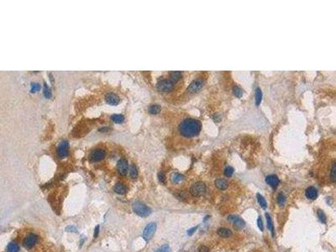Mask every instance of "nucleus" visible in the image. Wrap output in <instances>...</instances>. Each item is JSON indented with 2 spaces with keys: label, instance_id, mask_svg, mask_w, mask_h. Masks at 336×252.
Segmentation results:
<instances>
[{
  "label": "nucleus",
  "instance_id": "obj_1",
  "mask_svg": "<svg viewBox=\"0 0 336 252\" xmlns=\"http://www.w3.org/2000/svg\"><path fill=\"white\" fill-rule=\"evenodd\" d=\"M202 129V124L199 120L194 119H185L180 123L178 130L184 137H193L197 135Z\"/></svg>",
  "mask_w": 336,
  "mask_h": 252
},
{
  "label": "nucleus",
  "instance_id": "obj_2",
  "mask_svg": "<svg viewBox=\"0 0 336 252\" xmlns=\"http://www.w3.org/2000/svg\"><path fill=\"white\" fill-rule=\"evenodd\" d=\"M133 210L137 215H139L140 217H147L151 213V209L148 206L145 205L140 202H135L133 204Z\"/></svg>",
  "mask_w": 336,
  "mask_h": 252
},
{
  "label": "nucleus",
  "instance_id": "obj_3",
  "mask_svg": "<svg viewBox=\"0 0 336 252\" xmlns=\"http://www.w3.org/2000/svg\"><path fill=\"white\" fill-rule=\"evenodd\" d=\"M206 191V185L202 182H197L190 187V193L193 197L202 196Z\"/></svg>",
  "mask_w": 336,
  "mask_h": 252
},
{
  "label": "nucleus",
  "instance_id": "obj_4",
  "mask_svg": "<svg viewBox=\"0 0 336 252\" xmlns=\"http://www.w3.org/2000/svg\"><path fill=\"white\" fill-rule=\"evenodd\" d=\"M156 229V224L155 223H150L145 228L143 231V238L145 240L148 241L153 237L155 232Z\"/></svg>",
  "mask_w": 336,
  "mask_h": 252
},
{
  "label": "nucleus",
  "instance_id": "obj_5",
  "mask_svg": "<svg viewBox=\"0 0 336 252\" xmlns=\"http://www.w3.org/2000/svg\"><path fill=\"white\" fill-rule=\"evenodd\" d=\"M156 87L157 89L161 92H169L173 88L174 83L170 79H162L158 82Z\"/></svg>",
  "mask_w": 336,
  "mask_h": 252
},
{
  "label": "nucleus",
  "instance_id": "obj_6",
  "mask_svg": "<svg viewBox=\"0 0 336 252\" xmlns=\"http://www.w3.org/2000/svg\"><path fill=\"white\" fill-rule=\"evenodd\" d=\"M228 220L233 224L234 227L236 229H241L245 228V221L241 218H239V216H236V215H229L228 217Z\"/></svg>",
  "mask_w": 336,
  "mask_h": 252
},
{
  "label": "nucleus",
  "instance_id": "obj_7",
  "mask_svg": "<svg viewBox=\"0 0 336 252\" xmlns=\"http://www.w3.org/2000/svg\"><path fill=\"white\" fill-rule=\"evenodd\" d=\"M203 83L201 79H196L194 81H193L191 84L187 87V91L190 93H197L202 87H203Z\"/></svg>",
  "mask_w": 336,
  "mask_h": 252
},
{
  "label": "nucleus",
  "instance_id": "obj_8",
  "mask_svg": "<svg viewBox=\"0 0 336 252\" xmlns=\"http://www.w3.org/2000/svg\"><path fill=\"white\" fill-rule=\"evenodd\" d=\"M68 154V143L67 140H62L57 148V155L61 158L66 157Z\"/></svg>",
  "mask_w": 336,
  "mask_h": 252
},
{
  "label": "nucleus",
  "instance_id": "obj_9",
  "mask_svg": "<svg viewBox=\"0 0 336 252\" xmlns=\"http://www.w3.org/2000/svg\"><path fill=\"white\" fill-rule=\"evenodd\" d=\"M104 156H105V151L103 149H96L91 152L89 157L93 161H99L103 160Z\"/></svg>",
  "mask_w": 336,
  "mask_h": 252
},
{
  "label": "nucleus",
  "instance_id": "obj_10",
  "mask_svg": "<svg viewBox=\"0 0 336 252\" xmlns=\"http://www.w3.org/2000/svg\"><path fill=\"white\" fill-rule=\"evenodd\" d=\"M128 168H129V166H128L127 160L125 159V158H121L118 161V166H117V169H118L119 173L120 175H122V176H125V175L127 174Z\"/></svg>",
  "mask_w": 336,
  "mask_h": 252
},
{
  "label": "nucleus",
  "instance_id": "obj_11",
  "mask_svg": "<svg viewBox=\"0 0 336 252\" xmlns=\"http://www.w3.org/2000/svg\"><path fill=\"white\" fill-rule=\"evenodd\" d=\"M37 240H38L37 235H35L34 234H29V235L26 236V238L25 239V240H24V245L26 248L30 249L36 244Z\"/></svg>",
  "mask_w": 336,
  "mask_h": 252
},
{
  "label": "nucleus",
  "instance_id": "obj_12",
  "mask_svg": "<svg viewBox=\"0 0 336 252\" xmlns=\"http://www.w3.org/2000/svg\"><path fill=\"white\" fill-rule=\"evenodd\" d=\"M105 100L109 104L113 105V106L118 105L119 103V98L118 97V95H116L115 93H108L105 96Z\"/></svg>",
  "mask_w": 336,
  "mask_h": 252
},
{
  "label": "nucleus",
  "instance_id": "obj_13",
  "mask_svg": "<svg viewBox=\"0 0 336 252\" xmlns=\"http://www.w3.org/2000/svg\"><path fill=\"white\" fill-rule=\"evenodd\" d=\"M266 182L268 185H270L271 187L276 188L278 184H279V178L276 176V175H269L267 176L266 178Z\"/></svg>",
  "mask_w": 336,
  "mask_h": 252
},
{
  "label": "nucleus",
  "instance_id": "obj_14",
  "mask_svg": "<svg viewBox=\"0 0 336 252\" xmlns=\"http://www.w3.org/2000/svg\"><path fill=\"white\" fill-rule=\"evenodd\" d=\"M305 195H306L307 198H308V199L314 200L318 197V191H317V189L314 187H308L306 189Z\"/></svg>",
  "mask_w": 336,
  "mask_h": 252
},
{
  "label": "nucleus",
  "instance_id": "obj_15",
  "mask_svg": "<svg viewBox=\"0 0 336 252\" xmlns=\"http://www.w3.org/2000/svg\"><path fill=\"white\" fill-rule=\"evenodd\" d=\"M214 184H215L216 187L219 188V190H225L228 187V186H229L228 181L224 179V178H219V179L215 180Z\"/></svg>",
  "mask_w": 336,
  "mask_h": 252
},
{
  "label": "nucleus",
  "instance_id": "obj_16",
  "mask_svg": "<svg viewBox=\"0 0 336 252\" xmlns=\"http://www.w3.org/2000/svg\"><path fill=\"white\" fill-rule=\"evenodd\" d=\"M217 233H218V235L220 237H224V238H229V237H230L232 235L231 230L227 229V228H224V227H221V228L218 229Z\"/></svg>",
  "mask_w": 336,
  "mask_h": 252
},
{
  "label": "nucleus",
  "instance_id": "obj_17",
  "mask_svg": "<svg viewBox=\"0 0 336 252\" xmlns=\"http://www.w3.org/2000/svg\"><path fill=\"white\" fill-rule=\"evenodd\" d=\"M182 78V72L181 71H172L170 73V80L175 84L177 83Z\"/></svg>",
  "mask_w": 336,
  "mask_h": 252
},
{
  "label": "nucleus",
  "instance_id": "obj_18",
  "mask_svg": "<svg viewBox=\"0 0 336 252\" xmlns=\"http://www.w3.org/2000/svg\"><path fill=\"white\" fill-rule=\"evenodd\" d=\"M266 222H267V228H268V229L271 231V235H272V236H274L275 233H274V225H273L272 219H271V216H270L268 213H266Z\"/></svg>",
  "mask_w": 336,
  "mask_h": 252
},
{
  "label": "nucleus",
  "instance_id": "obj_19",
  "mask_svg": "<svg viewBox=\"0 0 336 252\" xmlns=\"http://www.w3.org/2000/svg\"><path fill=\"white\" fill-rule=\"evenodd\" d=\"M255 104H256L257 106H259L260 103H261V100H262V93H261V90L259 87H257V88L255 89Z\"/></svg>",
  "mask_w": 336,
  "mask_h": 252
},
{
  "label": "nucleus",
  "instance_id": "obj_20",
  "mask_svg": "<svg viewBox=\"0 0 336 252\" xmlns=\"http://www.w3.org/2000/svg\"><path fill=\"white\" fill-rule=\"evenodd\" d=\"M114 191L119 194H124L125 193V187L121 183H117L114 186Z\"/></svg>",
  "mask_w": 336,
  "mask_h": 252
},
{
  "label": "nucleus",
  "instance_id": "obj_21",
  "mask_svg": "<svg viewBox=\"0 0 336 252\" xmlns=\"http://www.w3.org/2000/svg\"><path fill=\"white\" fill-rule=\"evenodd\" d=\"M19 251V245L15 242H10L8 245L7 252H18Z\"/></svg>",
  "mask_w": 336,
  "mask_h": 252
},
{
  "label": "nucleus",
  "instance_id": "obj_22",
  "mask_svg": "<svg viewBox=\"0 0 336 252\" xmlns=\"http://www.w3.org/2000/svg\"><path fill=\"white\" fill-rule=\"evenodd\" d=\"M171 181L173 183H179L180 182H182L183 180V176L182 174L179 173H173L171 175Z\"/></svg>",
  "mask_w": 336,
  "mask_h": 252
},
{
  "label": "nucleus",
  "instance_id": "obj_23",
  "mask_svg": "<svg viewBox=\"0 0 336 252\" xmlns=\"http://www.w3.org/2000/svg\"><path fill=\"white\" fill-rule=\"evenodd\" d=\"M256 197H257V201H258L259 204L261 205V207L262 209H266L267 203H266V201L265 200V198L261 196L260 193H257V194H256Z\"/></svg>",
  "mask_w": 336,
  "mask_h": 252
},
{
  "label": "nucleus",
  "instance_id": "obj_24",
  "mask_svg": "<svg viewBox=\"0 0 336 252\" xmlns=\"http://www.w3.org/2000/svg\"><path fill=\"white\" fill-rule=\"evenodd\" d=\"M148 111H149L150 113H151V114H156V113H158L161 111V106H160V105H157V104H153V105H151V106L149 107Z\"/></svg>",
  "mask_w": 336,
  "mask_h": 252
},
{
  "label": "nucleus",
  "instance_id": "obj_25",
  "mask_svg": "<svg viewBox=\"0 0 336 252\" xmlns=\"http://www.w3.org/2000/svg\"><path fill=\"white\" fill-rule=\"evenodd\" d=\"M233 93H234V95L235 96V97H237V98H241L242 96H243V90L239 87H238V86H235L234 87H233Z\"/></svg>",
  "mask_w": 336,
  "mask_h": 252
},
{
  "label": "nucleus",
  "instance_id": "obj_26",
  "mask_svg": "<svg viewBox=\"0 0 336 252\" xmlns=\"http://www.w3.org/2000/svg\"><path fill=\"white\" fill-rule=\"evenodd\" d=\"M111 119H112V120L113 122L118 123V124L122 123L124 121V119H125L124 116L121 115V114H113V115L111 116Z\"/></svg>",
  "mask_w": 336,
  "mask_h": 252
},
{
  "label": "nucleus",
  "instance_id": "obj_27",
  "mask_svg": "<svg viewBox=\"0 0 336 252\" xmlns=\"http://www.w3.org/2000/svg\"><path fill=\"white\" fill-rule=\"evenodd\" d=\"M330 178L331 181L333 182H335L336 181V167H335V161L333 162L332 164V168H331V172H330Z\"/></svg>",
  "mask_w": 336,
  "mask_h": 252
},
{
  "label": "nucleus",
  "instance_id": "obj_28",
  "mask_svg": "<svg viewBox=\"0 0 336 252\" xmlns=\"http://www.w3.org/2000/svg\"><path fill=\"white\" fill-rule=\"evenodd\" d=\"M130 177L133 178V179H136L137 178V177H138V170H137V168H136V167H135V165H133L132 167H131V168H130Z\"/></svg>",
  "mask_w": 336,
  "mask_h": 252
},
{
  "label": "nucleus",
  "instance_id": "obj_29",
  "mask_svg": "<svg viewBox=\"0 0 336 252\" xmlns=\"http://www.w3.org/2000/svg\"><path fill=\"white\" fill-rule=\"evenodd\" d=\"M44 95L45 97L47 98H50L51 97V89L48 87V86L46 85V83L44 84Z\"/></svg>",
  "mask_w": 336,
  "mask_h": 252
},
{
  "label": "nucleus",
  "instance_id": "obj_30",
  "mask_svg": "<svg viewBox=\"0 0 336 252\" xmlns=\"http://www.w3.org/2000/svg\"><path fill=\"white\" fill-rule=\"evenodd\" d=\"M233 173H234V168L233 167H227L224 169V174L227 177H231V176L233 175Z\"/></svg>",
  "mask_w": 336,
  "mask_h": 252
},
{
  "label": "nucleus",
  "instance_id": "obj_31",
  "mask_svg": "<svg viewBox=\"0 0 336 252\" xmlns=\"http://www.w3.org/2000/svg\"><path fill=\"white\" fill-rule=\"evenodd\" d=\"M317 214H318V217H319V220H320L322 223L325 224V223H326V216H325L324 213L323 212L322 210H318Z\"/></svg>",
  "mask_w": 336,
  "mask_h": 252
},
{
  "label": "nucleus",
  "instance_id": "obj_32",
  "mask_svg": "<svg viewBox=\"0 0 336 252\" xmlns=\"http://www.w3.org/2000/svg\"><path fill=\"white\" fill-rule=\"evenodd\" d=\"M285 202H286V197L284 196V194H282V193H279L278 196H277V203L280 206H283Z\"/></svg>",
  "mask_w": 336,
  "mask_h": 252
},
{
  "label": "nucleus",
  "instance_id": "obj_33",
  "mask_svg": "<svg viewBox=\"0 0 336 252\" xmlns=\"http://www.w3.org/2000/svg\"><path fill=\"white\" fill-rule=\"evenodd\" d=\"M30 87H31V92H33V93H35L36 91H39L41 89V85L39 83H31Z\"/></svg>",
  "mask_w": 336,
  "mask_h": 252
},
{
  "label": "nucleus",
  "instance_id": "obj_34",
  "mask_svg": "<svg viewBox=\"0 0 336 252\" xmlns=\"http://www.w3.org/2000/svg\"><path fill=\"white\" fill-rule=\"evenodd\" d=\"M156 252H170V247L167 245H164L162 246H161Z\"/></svg>",
  "mask_w": 336,
  "mask_h": 252
},
{
  "label": "nucleus",
  "instance_id": "obj_35",
  "mask_svg": "<svg viewBox=\"0 0 336 252\" xmlns=\"http://www.w3.org/2000/svg\"><path fill=\"white\" fill-rule=\"evenodd\" d=\"M158 179H159V181H160L161 183H162V184L166 183V177H165V175L162 172H159L158 173Z\"/></svg>",
  "mask_w": 336,
  "mask_h": 252
},
{
  "label": "nucleus",
  "instance_id": "obj_36",
  "mask_svg": "<svg viewBox=\"0 0 336 252\" xmlns=\"http://www.w3.org/2000/svg\"><path fill=\"white\" fill-rule=\"evenodd\" d=\"M257 225H258V227H259V229H260V230H261V231H263V230H264L263 222H262V219H261V217H259V218H258V219H257Z\"/></svg>",
  "mask_w": 336,
  "mask_h": 252
},
{
  "label": "nucleus",
  "instance_id": "obj_37",
  "mask_svg": "<svg viewBox=\"0 0 336 252\" xmlns=\"http://www.w3.org/2000/svg\"><path fill=\"white\" fill-rule=\"evenodd\" d=\"M177 197L178 199H180V200H185V199L187 198L186 193H185L184 192H182V191H180V192L177 194Z\"/></svg>",
  "mask_w": 336,
  "mask_h": 252
},
{
  "label": "nucleus",
  "instance_id": "obj_38",
  "mask_svg": "<svg viewBox=\"0 0 336 252\" xmlns=\"http://www.w3.org/2000/svg\"><path fill=\"white\" fill-rule=\"evenodd\" d=\"M221 119H222V117H221V115H220L219 113H215V114H213V119L215 122H219V121H220V120H221Z\"/></svg>",
  "mask_w": 336,
  "mask_h": 252
},
{
  "label": "nucleus",
  "instance_id": "obj_39",
  "mask_svg": "<svg viewBox=\"0 0 336 252\" xmlns=\"http://www.w3.org/2000/svg\"><path fill=\"white\" fill-rule=\"evenodd\" d=\"M199 252H209V249L205 245H201L199 247Z\"/></svg>",
  "mask_w": 336,
  "mask_h": 252
},
{
  "label": "nucleus",
  "instance_id": "obj_40",
  "mask_svg": "<svg viewBox=\"0 0 336 252\" xmlns=\"http://www.w3.org/2000/svg\"><path fill=\"white\" fill-rule=\"evenodd\" d=\"M197 228H198V226H196V227H193V228L190 229L187 231V235H192L196 231L197 229Z\"/></svg>",
  "mask_w": 336,
  "mask_h": 252
},
{
  "label": "nucleus",
  "instance_id": "obj_41",
  "mask_svg": "<svg viewBox=\"0 0 336 252\" xmlns=\"http://www.w3.org/2000/svg\"><path fill=\"white\" fill-rule=\"evenodd\" d=\"M66 230L67 231H68V232H71V231H73V232H77V229L74 227V226H72V225H70V226H68L67 229H66Z\"/></svg>",
  "mask_w": 336,
  "mask_h": 252
},
{
  "label": "nucleus",
  "instance_id": "obj_42",
  "mask_svg": "<svg viewBox=\"0 0 336 252\" xmlns=\"http://www.w3.org/2000/svg\"><path fill=\"white\" fill-rule=\"evenodd\" d=\"M98 232H99V226H96L95 230H94V238H97V237H98Z\"/></svg>",
  "mask_w": 336,
  "mask_h": 252
}]
</instances>
